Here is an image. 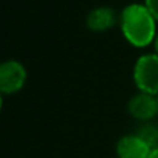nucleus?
<instances>
[{
    "instance_id": "0eeeda50",
    "label": "nucleus",
    "mask_w": 158,
    "mask_h": 158,
    "mask_svg": "<svg viewBox=\"0 0 158 158\" xmlns=\"http://www.w3.org/2000/svg\"><path fill=\"white\" fill-rule=\"evenodd\" d=\"M144 5L148 6V9L152 12V15L158 22V0H144Z\"/></svg>"
},
{
    "instance_id": "1a4fd4ad",
    "label": "nucleus",
    "mask_w": 158,
    "mask_h": 158,
    "mask_svg": "<svg viewBox=\"0 0 158 158\" xmlns=\"http://www.w3.org/2000/svg\"><path fill=\"white\" fill-rule=\"evenodd\" d=\"M154 48H155V52L158 54V34H157V39H155V42H154Z\"/></svg>"
},
{
    "instance_id": "9b49d317",
    "label": "nucleus",
    "mask_w": 158,
    "mask_h": 158,
    "mask_svg": "<svg viewBox=\"0 0 158 158\" xmlns=\"http://www.w3.org/2000/svg\"><path fill=\"white\" fill-rule=\"evenodd\" d=\"M157 97H158V95H157Z\"/></svg>"
},
{
    "instance_id": "f257e3e1",
    "label": "nucleus",
    "mask_w": 158,
    "mask_h": 158,
    "mask_svg": "<svg viewBox=\"0 0 158 158\" xmlns=\"http://www.w3.org/2000/svg\"><path fill=\"white\" fill-rule=\"evenodd\" d=\"M157 19L144 3L127 5L118 19L120 31L127 43L135 48H146L157 39Z\"/></svg>"
},
{
    "instance_id": "423d86ee",
    "label": "nucleus",
    "mask_w": 158,
    "mask_h": 158,
    "mask_svg": "<svg viewBox=\"0 0 158 158\" xmlns=\"http://www.w3.org/2000/svg\"><path fill=\"white\" fill-rule=\"evenodd\" d=\"M120 17H117L115 11L112 8H107V6H98L95 9H92L89 14H88V19H86V25L91 31H95V32H105L107 29H110L117 22H118Z\"/></svg>"
},
{
    "instance_id": "9d476101",
    "label": "nucleus",
    "mask_w": 158,
    "mask_h": 158,
    "mask_svg": "<svg viewBox=\"0 0 158 158\" xmlns=\"http://www.w3.org/2000/svg\"><path fill=\"white\" fill-rule=\"evenodd\" d=\"M2 107H3V95L0 94V110H2Z\"/></svg>"
},
{
    "instance_id": "7ed1b4c3",
    "label": "nucleus",
    "mask_w": 158,
    "mask_h": 158,
    "mask_svg": "<svg viewBox=\"0 0 158 158\" xmlns=\"http://www.w3.org/2000/svg\"><path fill=\"white\" fill-rule=\"evenodd\" d=\"M28 80L26 68L17 60H6L0 63V94L12 95L23 89Z\"/></svg>"
},
{
    "instance_id": "20e7f679",
    "label": "nucleus",
    "mask_w": 158,
    "mask_h": 158,
    "mask_svg": "<svg viewBox=\"0 0 158 158\" xmlns=\"http://www.w3.org/2000/svg\"><path fill=\"white\" fill-rule=\"evenodd\" d=\"M127 112L138 121H149L158 115V97L138 91V94L129 100Z\"/></svg>"
},
{
    "instance_id": "f03ea898",
    "label": "nucleus",
    "mask_w": 158,
    "mask_h": 158,
    "mask_svg": "<svg viewBox=\"0 0 158 158\" xmlns=\"http://www.w3.org/2000/svg\"><path fill=\"white\" fill-rule=\"evenodd\" d=\"M134 83L140 92L158 95V54H144L134 64Z\"/></svg>"
},
{
    "instance_id": "39448f33",
    "label": "nucleus",
    "mask_w": 158,
    "mask_h": 158,
    "mask_svg": "<svg viewBox=\"0 0 158 158\" xmlns=\"http://www.w3.org/2000/svg\"><path fill=\"white\" fill-rule=\"evenodd\" d=\"M152 149L154 148L138 134L124 135L117 143L118 158H149Z\"/></svg>"
},
{
    "instance_id": "6e6552de",
    "label": "nucleus",
    "mask_w": 158,
    "mask_h": 158,
    "mask_svg": "<svg viewBox=\"0 0 158 158\" xmlns=\"http://www.w3.org/2000/svg\"><path fill=\"white\" fill-rule=\"evenodd\" d=\"M149 158H158V146L152 149V152H151V157H149Z\"/></svg>"
}]
</instances>
